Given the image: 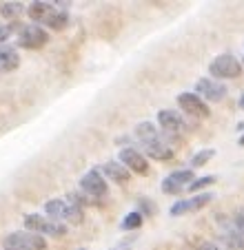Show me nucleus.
Returning a JSON list of instances; mask_svg holds the SVG:
<instances>
[{
	"instance_id": "obj_10",
	"label": "nucleus",
	"mask_w": 244,
	"mask_h": 250,
	"mask_svg": "<svg viewBox=\"0 0 244 250\" xmlns=\"http://www.w3.org/2000/svg\"><path fill=\"white\" fill-rule=\"evenodd\" d=\"M193 180H195V177H193V168L173 170V173H169L165 180H162V193L178 195V193H182Z\"/></svg>"
},
{
	"instance_id": "obj_23",
	"label": "nucleus",
	"mask_w": 244,
	"mask_h": 250,
	"mask_svg": "<svg viewBox=\"0 0 244 250\" xmlns=\"http://www.w3.org/2000/svg\"><path fill=\"white\" fill-rule=\"evenodd\" d=\"M213 155H216V151H213V148H204V151H200V153H195V155H193L191 166H193V168H200V166L207 164Z\"/></svg>"
},
{
	"instance_id": "obj_5",
	"label": "nucleus",
	"mask_w": 244,
	"mask_h": 250,
	"mask_svg": "<svg viewBox=\"0 0 244 250\" xmlns=\"http://www.w3.org/2000/svg\"><path fill=\"white\" fill-rule=\"evenodd\" d=\"M49 42V31L40 24H23L18 31V47L23 49H43Z\"/></svg>"
},
{
	"instance_id": "obj_8",
	"label": "nucleus",
	"mask_w": 244,
	"mask_h": 250,
	"mask_svg": "<svg viewBox=\"0 0 244 250\" xmlns=\"http://www.w3.org/2000/svg\"><path fill=\"white\" fill-rule=\"evenodd\" d=\"M118 162H120V164L124 166L129 173H138V175H146V173H149V160H146L140 151H136V148H131V146L120 148Z\"/></svg>"
},
{
	"instance_id": "obj_22",
	"label": "nucleus",
	"mask_w": 244,
	"mask_h": 250,
	"mask_svg": "<svg viewBox=\"0 0 244 250\" xmlns=\"http://www.w3.org/2000/svg\"><path fill=\"white\" fill-rule=\"evenodd\" d=\"M89 199H91V197H87L85 193H78V190H73V193H69V195H67V199H65V202L82 210V208H85V206H89V204H91Z\"/></svg>"
},
{
	"instance_id": "obj_26",
	"label": "nucleus",
	"mask_w": 244,
	"mask_h": 250,
	"mask_svg": "<svg viewBox=\"0 0 244 250\" xmlns=\"http://www.w3.org/2000/svg\"><path fill=\"white\" fill-rule=\"evenodd\" d=\"M197 250H220V248H218L213 241H204V244H200V248Z\"/></svg>"
},
{
	"instance_id": "obj_6",
	"label": "nucleus",
	"mask_w": 244,
	"mask_h": 250,
	"mask_svg": "<svg viewBox=\"0 0 244 250\" xmlns=\"http://www.w3.org/2000/svg\"><path fill=\"white\" fill-rule=\"evenodd\" d=\"M193 93L202 100H209V102H222L229 93L224 82H218L213 78H202V80L195 82V91Z\"/></svg>"
},
{
	"instance_id": "obj_17",
	"label": "nucleus",
	"mask_w": 244,
	"mask_h": 250,
	"mask_svg": "<svg viewBox=\"0 0 244 250\" xmlns=\"http://www.w3.org/2000/svg\"><path fill=\"white\" fill-rule=\"evenodd\" d=\"M43 24H47L51 31H62L69 24V14H67V9H56Z\"/></svg>"
},
{
	"instance_id": "obj_9",
	"label": "nucleus",
	"mask_w": 244,
	"mask_h": 250,
	"mask_svg": "<svg viewBox=\"0 0 244 250\" xmlns=\"http://www.w3.org/2000/svg\"><path fill=\"white\" fill-rule=\"evenodd\" d=\"M178 104H180V109H182L184 113L193 115V118H209V115H211L209 104L204 102L202 98H197L195 93H191V91H184V93H180L178 95Z\"/></svg>"
},
{
	"instance_id": "obj_18",
	"label": "nucleus",
	"mask_w": 244,
	"mask_h": 250,
	"mask_svg": "<svg viewBox=\"0 0 244 250\" xmlns=\"http://www.w3.org/2000/svg\"><path fill=\"white\" fill-rule=\"evenodd\" d=\"M20 58L14 49H0V71H14L18 69Z\"/></svg>"
},
{
	"instance_id": "obj_11",
	"label": "nucleus",
	"mask_w": 244,
	"mask_h": 250,
	"mask_svg": "<svg viewBox=\"0 0 244 250\" xmlns=\"http://www.w3.org/2000/svg\"><path fill=\"white\" fill-rule=\"evenodd\" d=\"M211 199H213V193H200V195H195V197L180 199V202H175L173 206L169 208V215H171V217H178V215L195 212V210H200V208L207 206Z\"/></svg>"
},
{
	"instance_id": "obj_4",
	"label": "nucleus",
	"mask_w": 244,
	"mask_h": 250,
	"mask_svg": "<svg viewBox=\"0 0 244 250\" xmlns=\"http://www.w3.org/2000/svg\"><path fill=\"white\" fill-rule=\"evenodd\" d=\"M24 228H27L29 232H36V235H43V237H65L67 235L65 224H58L49 217L36 215V212L24 217Z\"/></svg>"
},
{
	"instance_id": "obj_3",
	"label": "nucleus",
	"mask_w": 244,
	"mask_h": 250,
	"mask_svg": "<svg viewBox=\"0 0 244 250\" xmlns=\"http://www.w3.org/2000/svg\"><path fill=\"white\" fill-rule=\"evenodd\" d=\"M2 246H5V250H47V239L43 235H36V232L18 230L7 235Z\"/></svg>"
},
{
	"instance_id": "obj_16",
	"label": "nucleus",
	"mask_w": 244,
	"mask_h": 250,
	"mask_svg": "<svg viewBox=\"0 0 244 250\" xmlns=\"http://www.w3.org/2000/svg\"><path fill=\"white\" fill-rule=\"evenodd\" d=\"M136 137L142 142V144H151V142H158L160 140V131L155 128V124L140 122L136 126Z\"/></svg>"
},
{
	"instance_id": "obj_29",
	"label": "nucleus",
	"mask_w": 244,
	"mask_h": 250,
	"mask_svg": "<svg viewBox=\"0 0 244 250\" xmlns=\"http://www.w3.org/2000/svg\"><path fill=\"white\" fill-rule=\"evenodd\" d=\"M80 250H87V248H80Z\"/></svg>"
},
{
	"instance_id": "obj_1",
	"label": "nucleus",
	"mask_w": 244,
	"mask_h": 250,
	"mask_svg": "<svg viewBox=\"0 0 244 250\" xmlns=\"http://www.w3.org/2000/svg\"><path fill=\"white\" fill-rule=\"evenodd\" d=\"M45 212H47V217L53 219V222L58 224H73V226H78V224H82V219H85V212L80 210V208L71 206V204H67L65 199H49L47 204H45Z\"/></svg>"
},
{
	"instance_id": "obj_13",
	"label": "nucleus",
	"mask_w": 244,
	"mask_h": 250,
	"mask_svg": "<svg viewBox=\"0 0 244 250\" xmlns=\"http://www.w3.org/2000/svg\"><path fill=\"white\" fill-rule=\"evenodd\" d=\"M102 173L107 175V180H111V182H116V184H129V180H131V173H129L124 166L120 164L118 160H111V162H107V164L102 166Z\"/></svg>"
},
{
	"instance_id": "obj_14",
	"label": "nucleus",
	"mask_w": 244,
	"mask_h": 250,
	"mask_svg": "<svg viewBox=\"0 0 244 250\" xmlns=\"http://www.w3.org/2000/svg\"><path fill=\"white\" fill-rule=\"evenodd\" d=\"M142 151H145V157H151V160H160L167 162L173 157V148L169 144H165L162 140L151 142V144H142Z\"/></svg>"
},
{
	"instance_id": "obj_19",
	"label": "nucleus",
	"mask_w": 244,
	"mask_h": 250,
	"mask_svg": "<svg viewBox=\"0 0 244 250\" xmlns=\"http://www.w3.org/2000/svg\"><path fill=\"white\" fill-rule=\"evenodd\" d=\"M142 222H145V217H142L138 210H131L129 215H124L120 222V228L122 230H136V228L142 226Z\"/></svg>"
},
{
	"instance_id": "obj_25",
	"label": "nucleus",
	"mask_w": 244,
	"mask_h": 250,
	"mask_svg": "<svg viewBox=\"0 0 244 250\" xmlns=\"http://www.w3.org/2000/svg\"><path fill=\"white\" fill-rule=\"evenodd\" d=\"M11 33H14V27H11V24H0V44L7 42Z\"/></svg>"
},
{
	"instance_id": "obj_24",
	"label": "nucleus",
	"mask_w": 244,
	"mask_h": 250,
	"mask_svg": "<svg viewBox=\"0 0 244 250\" xmlns=\"http://www.w3.org/2000/svg\"><path fill=\"white\" fill-rule=\"evenodd\" d=\"M138 212H140L145 219L151 217V215L155 212V204L151 202L149 197H140V199H138Z\"/></svg>"
},
{
	"instance_id": "obj_12",
	"label": "nucleus",
	"mask_w": 244,
	"mask_h": 250,
	"mask_svg": "<svg viewBox=\"0 0 244 250\" xmlns=\"http://www.w3.org/2000/svg\"><path fill=\"white\" fill-rule=\"evenodd\" d=\"M158 122H160V126L165 128V131H169V133H178V131L184 128L182 115H180L178 111H171V109L158 111Z\"/></svg>"
},
{
	"instance_id": "obj_21",
	"label": "nucleus",
	"mask_w": 244,
	"mask_h": 250,
	"mask_svg": "<svg viewBox=\"0 0 244 250\" xmlns=\"http://www.w3.org/2000/svg\"><path fill=\"white\" fill-rule=\"evenodd\" d=\"M216 175H204V177H197V180H193L191 184L187 186V190H191V193H197V190H202V188H207V186H211V184H216Z\"/></svg>"
},
{
	"instance_id": "obj_27",
	"label": "nucleus",
	"mask_w": 244,
	"mask_h": 250,
	"mask_svg": "<svg viewBox=\"0 0 244 250\" xmlns=\"http://www.w3.org/2000/svg\"><path fill=\"white\" fill-rule=\"evenodd\" d=\"M238 104H240V109H242V111H244V93H242V95H240V102H238Z\"/></svg>"
},
{
	"instance_id": "obj_2",
	"label": "nucleus",
	"mask_w": 244,
	"mask_h": 250,
	"mask_svg": "<svg viewBox=\"0 0 244 250\" xmlns=\"http://www.w3.org/2000/svg\"><path fill=\"white\" fill-rule=\"evenodd\" d=\"M209 73L213 80H235L242 76V62L231 53H222V56L213 58V62L209 64Z\"/></svg>"
},
{
	"instance_id": "obj_7",
	"label": "nucleus",
	"mask_w": 244,
	"mask_h": 250,
	"mask_svg": "<svg viewBox=\"0 0 244 250\" xmlns=\"http://www.w3.org/2000/svg\"><path fill=\"white\" fill-rule=\"evenodd\" d=\"M80 190H82L87 197L100 199V197H104V195H109V184L100 170H89V173H85L82 180H80Z\"/></svg>"
},
{
	"instance_id": "obj_15",
	"label": "nucleus",
	"mask_w": 244,
	"mask_h": 250,
	"mask_svg": "<svg viewBox=\"0 0 244 250\" xmlns=\"http://www.w3.org/2000/svg\"><path fill=\"white\" fill-rule=\"evenodd\" d=\"M56 11V7H53V2H45V0H38V2H31V5L27 7V14L29 18L33 20V22H40L43 24L45 20L49 18V16Z\"/></svg>"
},
{
	"instance_id": "obj_28",
	"label": "nucleus",
	"mask_w": 244,
	"mask_h": 250,
	"mask_svg": "<svg viewBox=\"0 0 244 250\" xmlns=\"http://www.w3.org/2000/svg\"><path fill=\"white\" fill-rule=\"evenodd\" d=\"M116 250H131V248H129V246H124V248H116Z\"/></svg>"
},
{
	"instance_id": "obj_20",
	"label": "nucleus",
	"mask_w": 244,
	"mask_h": 250,
	"mask_svg": "<svg viewBox=\"0 0 244 250\" xmlns=\"http://www.w3.org/2000/svg\"><path fill=\"white\" fill-rule=\"evenodd\" d=\"M20 14H23V5H20V2H2V5H0V16H2V18L14 20V18H18Z\"/></svg>"
}]
</instances>
